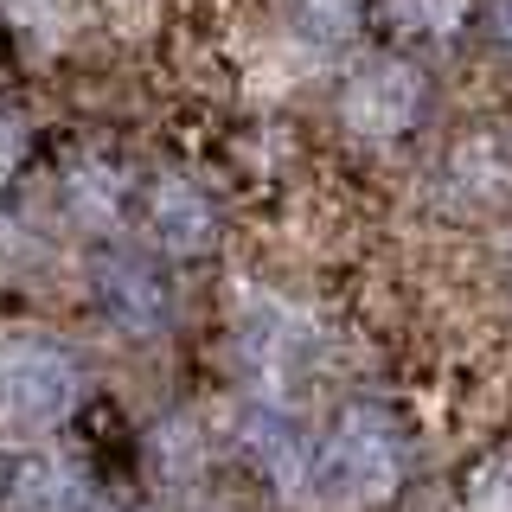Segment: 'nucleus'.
<instances>
[{
    "mask_svg": "<svg viewBox=\"0 0 512 512\" xmlns=\"http://www.w3.org/2000/svg\"><path fill=\"white\" fill-rule=\"evenodd\" d=\"M410 474V442L397 429V416H384L372 404H346L327 423L320 442V480H327L340 500H391Z\"/></svg>",
    "mask_w": 512,
    "mask_h": 512,
    "instance_id": "obj_1",
    "label": "nucleus"
},
{
    "mask_svg": "<svg viewBox=\"0 0 512 512\" xmlns=\"http://www.w3.org/2000/svg\"><path fill=\"white\" fill-rule=\"evenodd\" d=\"M77 397H84V378L64 346L32 340V333L0 340V429H13V436L58 429L77 410Z\"/></svg>",
    "mask_w": 512,
    "mask_h": 512,
    "instance_id": "obj_2",
    "label": "nucleus"
},
{
    "mask_svg": "<svg viewBox=\"0 0 512 512\" xmlns=\"http://www.w3.org/2000/svg\"><path fill=\"white\" fill-rule=\"evenodd\" d=\"M429 109V77L416 71L410 58H378L359 64L340 90V122L352 141H372V148H391L404 141Z\"/></svg>",
    "mask_w": 512,
    "mask_h": 512,
    "instance_id": "obj_3",
    "label": "nucleus"
},
{
    "mask_svg": "<svg viewBox=\"0 0 512 512\" xmlns=\"http://www.w3.org/2000/svg\"><path fill=\"white\" fill-rule=\"evenodd\" d=\"M141 212H148V231H154V244L167 256H205L218 244V205H212V192L192 186L186 173H160V180H148Z\"/></svg>",
    "mask_w": 512,
    "mask_h": 512,
    "instance_id": "obj_4",
    "label": "nucleus"
},
{
    "mask_svg": "<svg viewBox=\"0 0 512 512\" xmlns=\"http://www.w3.org/2000/svg\"><path fill=\"white\" fill-rule=\"evenodd\" d=\"M96 301H103V314L116 320L122 333H167L173 320V295L167 282H160L154 263H141V256H109V263H96Z\"/></svg>",
    "mask_w": 512,
    "mask_h": 512,
    "instance_id": "obj_5",
    "label": "nucleus"
},
{
    "mask_svg": "<svg viewBox=\"0 0 512 512\" xmlns=\"http://www.w3.org/2000/svg\"><path fill=\"white\" fill-rule=\"evenodd\" d=\"M0 500L13 506H90L96 487L84 480V468L71 461H52V455H26L0 474Z\"/></svg>",
    "mask_w": 512,
    "mask_h": 512,
    "instance_id": "obj_6",
    "label": "nucleus"
},
{
    "mask_svg": "<svg viewBox=\"0 0 512 512\" xmlns=\"http://www.w3.org/2000/svg\"><path fill=\"white\" fill-rule=\"evenodd\" d=\"M64 205H71V218L84 224V231H109V224H122V212H128L122 167H109V160H77V167L64 173Z\"/></svg>",
    "mask_w": 512,
    "mask_h": 512,
    "instance_id": "obj_7",
    "label": "nucleus"
},
{
    "mask_svg": "<svg viewBox=\"0 0 512 512\" xmlns=\"http://www.w3.org/2000/svg\"><path fill=\"white\" fill-rule=\"evenodd\" d=\"M468 13H474V0H384V20L416 45L455 39V32L468 26Z\"/></svg>",
    "mask_w": 512,
    "mask_h": 512,
    "instance_id": "obj_8",
    "label": "nucleus"
},
{
    "mask_svg": "<svg viewBox=\"0 0 512 512\" xmlns=\"http://www.w3.org/2000/svg\"><path fill=\"white\" fill-rule=\"evenodd\" d=\"M244 442H250V455L263 461L269 474L282 480V487H295V474L308 468V455H301V442H295V429L282 423L276 410H256L250 423H244Z\"/></svg>",
    "mask_w": 512,
    "mask_h": 512,
    "instance_id": "obj_9",
    "label": "nucleus"
},
{
    "mask_svg": "<svg viewBox=\"0 0 512 512\" xmlns=\"http://www.w3.org/2000/svg\"><path fill=\"white\" fill-rule=\"evenodd\" d=\"M468 493L474 506H512V448H493L487 461H474V474H468Z\"/></svg>",
    "mask_w": 512,
    "mask_h": 512,
    "instance_id": "obj_10",
    "label": "nucleus"
},
{
    "mask_svg": "<svg viewBox=\"0 0 512 512\" xmlns=\"http://www.w3.org/2000/svg\"><path fill=\"white\" fill-rule=\"evenodd\" d=\"M352 26H359V7H352V0H308L314 39H352Z\"/></svg>",
    "mask_w": 512,
    "mask_h": 512,
    "instance_id": "obj_11",
    "label": "nucleus"
},
{
    "mask_svg": "<svg viewBox=\"0 0 512 512\" xmlns=\"http://www.w3.org/2000/svg\"><path fill=\"white\" fill-rule=\"evenodd\" d=\"M20 160H26V122L13 116V103L0 96V180H13Z\"/></svg>",
    "mask_w": 512,
    "mask_h": 512,
    "instance_id": "obj_12",
    "label": "nucleus"
},
{
    "mask_svg": "<svg viewBox=\"0 0 512 512\" xmlns=\"http://www.w3.org/2000/svg\"><path fill=\"white\" fill-rule=\"evenodd\" d=\"M487 26H493V45L512 58V0H493V7H487Z\"/></svg>",
    "mask_w": 512,
    "mask_h": 512,
    "instance_id": "obj_13",
    "label": "nucleus"
}]
</instances>
